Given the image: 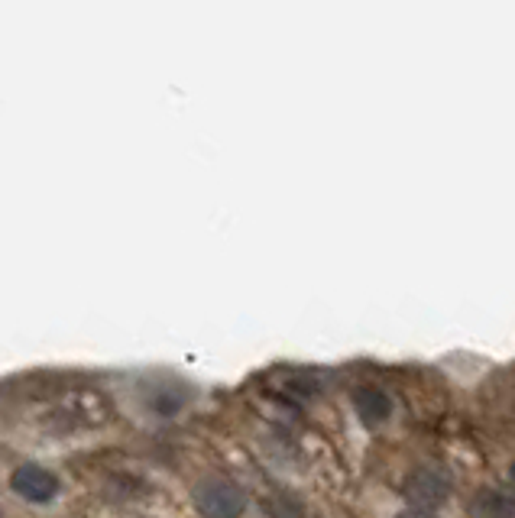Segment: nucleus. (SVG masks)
<instances>
[{
	"label": "nucleus",
	"instance_id": "f03ea898",
	"mask_svg": "<svg viewBox=\"0 0 515 518\" xmlns=\"http://www.w3.org/2000/svg\"><path fill=\"white\" fill-rule=\"evenodd\" d=\"M402 493H405V499L412 502V509L431 512V509H438L441 502H447V496H451V483H447L438 470L418 467V470H412L409 476H405Z\"/></svg>",
	"mask_w": 515,
	"mask_h": 518
},
{
	"label": "nucleus",
	"instance_id": "0eeeda50",
	"mask_svg": "<svg viewBox=\"0 0 515 518\" xmlns=\"http://www.w3.org/2000/svg\"><path fill=\"white\" fill-rule=\"evenodd\" d=\"M512 483H515V463H512Z\"/></svg>",
	"mask_w": 515,
	"mask_h": 518
},
{
	"label": "nucleus",
	"instance_id": "f257e3e1",
	"mask_svg": "<svg viewBox=\"0 0 515 518\" xmlns=\"http://www.w3.org/2000/svg\"><path fill=\"white\" fill-rule=\"evenodd\" d=\"M195 509L205 518H240L243 509H247V496L243 489L230 480H221V476H208L195 486Z\"/></svg>",
	"mask_w": 515,
	"mask_h": 518
},
{
	"label": "nucleus",
	"instance_id": "423d86ee",
	"mask_svg": "<svg viewBox=\"0 0 515 518\" xmlns=\"http://www.w3.org/2000/svg\"><path fill=\"white\" fill-rule=\"evenodd\" d=\"M396 518H435V515L425 512V509H405V512H399Z\"/></svg>",
	"mask_w": 515,
	"mask_h": 518
},
{
	"label": "nucleus",
	"instance_id": "7ed1b4c3",
	"mask_svg": "<svg viewBox=\"0 0 515 518\" xmlns=\"http://www.w3.org/2000/svg\"><path fill=\"white\" fill-rule=\"evenodd\" d=\"M10 489L20 499L43 506V502H52L59 496V476L39 467V463H23V467L10 473Z\"/></svg>",
	"mask_w": 515,
	"mask_h": 518
},
{
	"label": "nucleus",
	"instance_id": "39448f33",
	"mask_svg": "<svg viewBox=\"0 0 515 518\" xmlns=\"http://www.w3.org/2000/svg\"><path fill=\"white\" fill-rule=\"evenodd\" d=\"M473 518H515V496L503 489H480L470 502Z\"/></svg>",
	"mask_w": 515,
	"mask_h": 518
},
{
	"label": "nucleus",
	"instance_id": "20e7f679",
	"mask_svg": "<svg viewBox=\"0 0 515 518\" xmlns=\"http://www.w3.org/2000/svg\"><path fill=\"white\" fill-rule=\"evenodd\" d=\"M354 408H357V415H360L363 425L379 428L392 415V399L383 389H376V386H360L354 392Z\"/></svg>",
	"mask_w": 515,
	"mask_h": 518
}]
</instances>
